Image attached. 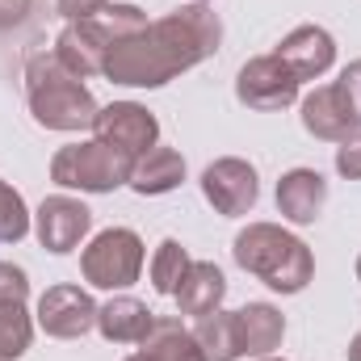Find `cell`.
<instances>
[{
	"instance_id": "8fae6325",
	"label": "cell",
	"mask_w": 361,
	"mask_h": 361,
	"mask_svg": "<svg viewBox=\"0 0 361 361\" xmlns=\"http://www.w3.org/2000/svg\"><path fill=\"white\" fill-rule=\"evenodd\" d=\"M34 231H38V244L55 257L80 248V240L92 231V210L80 197H68V193H55L38 206L34 214Z\"/></svg>"
},
{
	"instance_id": "5b68a950",
	"label": "cell",
	"mask_w": 361,
	"mask_h": 361,
	"mask_svg": "<svg viewBox=\"0 0 361 361\" xmlns=\"http://www.w3.org/2000/svg\"><path fill=\"white\" fill-rule=\"evenodd\" d=\"M135 160L122 156L118 147L89 139V143H68L55 152L51 160V180L63 189H80V193H114L130 180Z\"/></svg>"
},
{
	"instance_id": "4316f807",
	"label": "cell",
	"mask_w": 361,
	"mask_h": 361,
	"mask_svg": "<svg viewBox=\"0 0 361 361\" xmlns=\"http://www.w3.org/2000/svg\"><path fill=\"white\" fill-rule=\"evenodd\" d=\"M30 4L34 0H0V30H17L30 17Z\"/></svg>"
},
{
	"instance_id": "8992f818",
	"label": "cell",
	"mask_w": 361,
	"mask_h": 361,
	"mask_svg": "<svg viewBox=\"0 0 361 361\" xmlns=\"http://www.w3.org/2000/svg\"><path fill=\"white\" fill-rule=\"evenodd\" d=\"M80 273L97 290H126L143 273V240L130 227H109L92 235L80 252Z\"/></svg>"
},
{
	"instance_id": "603a6c76",
	"label": "cell",
	"mask_w": 361,
	"mask_h": 361,
	"mask_svg": "<svg viewBox=\"0 0 361 361\" xmlns=\"http://www.w3.org/2000/svg\"><path fill=\"white\" fill-rule=\"evenodd\" d=\"M25 235H30V210L21 193L8 180H0V244H17Z\"/></svg>"
},
{
	"instance_id": "9a60e30c",
	"label": "cell",
	"mask_w": 361,
	"mask_h": 361,
	"mask_svg": "<svg viewBox=\"0 0 361 361\" xmlns=\"http://www.w3.org/2000/svg\"><path fill=\"white\" fill-rule=\"evenodd\" d=\"M152 319H156V311H147V302H139L130 294H118L105 307H97V332L109 345H139L152 332Z\"/></svg>"
},
{
	"instance_id": "7402d4cb",
	"label": "cell",
	"mask_w": 361,
	"mask_h": 361,
	"mask_svg": "<svg viewBox=\"0 0 361 361\" xmlns=\"http://www.w3.org/2000/svg\"><path fill=\"white\" fill-rule=\"evenodd\" d=\"M189 252L180 248L177 240H164L160 248H156V257H152V286H156V294H169V298H177L180 281H185V273H189Z\"/></svg>"
},
{
	"instance_id": "83f0119b",
	"label": "cell",
	"mask_w": 361,
	"mask_h": 361,
	"mask_svg": "<svg viewBox=\"0 0 361 361\" xmlns=\"http://www.w3.org/2000/svg\"><path fill=\"white\" fill-rule=\"evenodd\" d=\"M336 85L349 92V101H353V109H357V118H361V59H353V63L341 72V80H336Z\"/></svg>"
},
{
	"instance_id": "2e32d148",
	"label": "cell",
	"mask_w": 361,
	"mask_h": 361,
	"mask_svg": "<svg viewBox=\"0 0 361 361\" xmlns=\"http://www.w3.org/2000/svg\"><path fill=\"white\" fill-rule=\"evenodd\" d=\"M180 180H185V156H180L177 147H160V143H156L147 156L135 160L126 185H130L139 197H160V193H173Z\"/></svg>"
},
{
	"instance_id": "d6986e66",
	"label": "cell",
	"mask_w": 361,
	"mask_h": 361,
	"mask_svg": "<svg viewBox=\"0 0 361 361\" xmlns=\"http://www.w3.org/2000/svg\"><path fill=\"white\" fill-rule=\"evenodd\" d=\"M139 349L152 361H206L202 345L193 341V332L180 319H173V315H156L152 332L139 341Z\"/></svg>"
},
{
	"instance_id": "f1b7e54d",
	"label": "cell",
	"mask_w": 361,
	"mask_h": 361,
	"mask_svg": "<svg viewBox=\"0 0 361 361\" xmlns=\"http://www.w3.org/2000/svg\"><path fill=\"white\" fill-rule=\"evenodd\" d=\"M349 361H361V332L353 336V345H349Z\"/></svg>"
},
{
	"instance_id": "277c9868",
	"label": "cell",
	"mask_w": 361,
	"mask_h": 361,
	"mask_svg": "<svg viewBox=\"0 0 361 361\" xmlns=\"http://www.w3.org/2000/svg\"><path fill=\"white\" fill-rule=\"evenodd\" d=\"M147 25V13L135 8V4H105L101 13L92 17H80V21H68L55 38V59L89 80V76H105V59L114 51V42H122L126 34L143 30Z\"/></svg>"
},
{
	"instance_id": "ac0fdd59",
	"label": "cell",
	"mask_w": 361,
	"mask_h": 361,
	"mask_svg": "<svg viewBox=\"0 0 361 361\" xmlns=\"http://www.w3.org/2000/svg\"><path fill=\"white\" fill-rule=\"evenodd\" d=\"M235 315H240L244 357H273V349H281L286 315H281L273 302H248V307H240Z\"/></svg>"
},
{
	"instance_id": "44dd1931",
	"label": "cell",
	"mask_w": 361,
	"mask_h": 361,
	"mask_svg": "<svg viewBox=\"0 0 361 361\" xmlns=\"http://www.w3.org/2000/svg\"><path fill=\"white\" fill-rule=\"evenodd\" d=\"M34 341V319L25 302H0V361H17Z\"/></svg>"
},
{
	"instance_id": "e0dca14e",
	"label": "cell",
	"mask_w": 361,
	"mask_h": 361,
	"mask_svg": "<svg viewBox=\"0 0 361 361\" xmlns=\"http://www.w3.org/2000/svg\"><path fill=\"white\" fill-rule=\"evenodd\" d=\"M223 298H227V277H223V269L214 261H193L189 273H185V281H180V290H177L180 315H197L202 319V315L219 311Z\"/></svg>"
},
{
	"instance_id": "6da1fadb",
	"label": "cell",
	"mask_w": 361,
	"mask_h": 361,
	"mask_svg": "<svg viewBox=\"0 0 361 361\" xmlns=\"http://www.w3.org/2000/svg\"><path fill=\"white\" fill-rule=\"evenodd\" d=\"M223 42V21L210 4H185L177 13L147 21L143 30L114 42L105 76L130 89H160L173 76L206 63Z\"/></svg>"
},
{
	"instance_id": "52a82bcc",
	"label": "cell",
	"mask_w": 361,
	"mask_h": 361,
	"mask_svg": "<svg viewBox=\"0 0 361 361\" xmlns=\"http://www.w3.org/2000/svg\"><path fill=\"white\" fill-rule=\"evenodd\" d=\"M298 89L302 80L277 59V55H257L240 68L235 76V97L240 105L248 109H261V114H277V109H290L298 101Z\"/></svg>"
},
{
	"instance_id": "ba28073f",
	"label": "cell",
	"mask_w": 361,
	"mask_h": 361,
	"mask_svg": "<svg viewBox=\"0 0 361 361\" xmlns=\"http://www.w3.org/2000/svg\"><path fill=\"white\" fill-rule=\"evenodd\" d=\"M92 135H97L101 143L118 147L122 156L139 160V156H147V152L160 143V122H156V114H152L147 105H139V101H114V105H105V109L97 114Z\"/></svg>"
},
{
	"instance_id": "3957f363",
	"label": "cell",
	"mask_w": 361,
	"mask_h": 361,
	"mask_svg": "<svg viewBox=\"0 0 361 361\" xmlns=\"http://www.w3.org/2000/svg\"><path fill=\"white\" fill-rule=\"evenodd\" d=\"M235 265L252 277H261L269 290L277 294H298L307 290V281L315 277V257L311 248L281 231L277 223H248L240 235H235Z\"/></svg>"
},
{
	"instance_id": "1f68e13d",
	"label": "cell",
	"mask_w": 361,
	"mask_h": 361,
	"mask_svg": "<svg viewBox=\"0 0 361 361\" xmlns=\"http://www.w3.org/2000/svg\"><path fill=\"white\" fill-rule=\"evenodd\" d=\"M261 361H281V357H261Z\"/></svg>"
},
{
	"instance_id": "ffe728a7",
	"label": "cell",
	"mask_w": 361,
	"mask_h": 361,
	"mask_svg": "<svg viewBox=\"0 0 361 361\" xmlns=\"http://www.w3.org/2000/svg\"><path fill=\"white\" fill-rule=\"evenodd\" d=\"M193 341L202 345L206 361H240L244 357V341H240V315L235 311H210L197 319Z\"/></svg>"
},
{
	"instance_id": "cb8c5ba5",
	"label": "cell",
	"mask_w": 361,
	"mask_h": 361,
	"mask_svg": "<svg viewBox=\"0 0 361 361\" xmlns=\"http://www.w3.org/2000/svg\"><path fill=\"white\" fill-rule=\"evenodd\" d=\"M30 298V277L21 265L0 261V302H25Z\"/></svg>"
},
{
	"instance_id": "4fadbf2b",
	"label": "cell",
	"mask_w": 361,
	"mask_h": 361,
	"mask_svg": "<svg viewBox=\"0 0 361 361\" xmlns=\"http://www.w3.org/2000/svg\"><path fill=\"white\" fill-rule=\"evenodd\" d=\"M298 80H319L332 63H336V38L324 25H298L281 38V47L273 51Z\"/></svg>"
},
{
	"instance_id": "f546056e",
	"label": "cell",
	"mask_w": 361,
	"mask_h": 361,
	"mask_svg": "<svg viewBox=\"0 0 361 361\" xmlns=\"http://www.w3.org/2000/svg\"><path fill=\"white\" fill-rule=\"evenodd\" d=\"M126 361H152V357H147V353L139 349V353H130V357H126Z\"/></svg>"
},
{
	"instance_id": "4dcf8cb0",
	"label": "cell",
	"mask_w": 361,
	"mask_h": 361,
	"mask_svg": "<svg viewBox=\"0 0 361 361\" xmlns=\"http://www.w3.org/2000/svg\"><path fill=\"white\" fill-rule=\"evenodd\" d=\"M357 281H361V257H357Z\"/></svg>"
},
{
	"instance_id": "d4e9b609",
	"label": "cell",
	"mask_w": 361,
	"mask_h": 361,
	"mask_svg": "<svg viewBox=\"0 0 361 361\" xmlns=\"http://www.w3.org/2000/svg\"><path fill=\"white\" fill-rule=\"evenodd\" d=\"M336 173L349 180H361V130L349 135L341 147H336Z\"/></svg>"
},
{
	"instance_id": "5bb4252c",
	"label": "cell",
	"mask_w": 361,
	"mask_h": 361,
	"mask_svg": "<svg viewBox=\"0 0 361 361\" xmlns=\"http://www.w3.org/2000/svg\"><path fill=\"white\" fill-rule=\"evenodd\" d=\"M324 202H328V180L315 169H290L277 180V214L298 227L315 223L324 214Z\"/></svg>"
},
{
	"instance_id": "d6a6232c",
	"label": "cell",
	"mask_w": 361,
	"mask_h": 361,
	"mask_svg": "<svg viewBox=\"0 0 361 361\" xmlns=\"http://www.w3.org/2000/svg\"><path fill=\"white\" fill-rule=\"evenodd\" d=\"M193 4H206V0H193Z\"/></svg>"
},
{
	"instance_id": "7c38bea8",
	"label": "cell",
	"mask_w": 361,
	"mask_h": 361,
	"mask_svg": "<svg viewBox=\"0 0 361 361\" xmlns=\"http://www.w3.org/2000/svg\"><path fill=\"white\" fill-rule=\"evenodd\" d=\"M302 126H307V135H315L324 143H345L349 135L361 130V118L341 85H319L315 92L302 97Z\"/></svg>"
},
{
	"instance_id": "7a4b0ae2",
	"label": "cell",
	"mask_w": 361,
	"mask_h": 361,
	"mask_svg": "<svg viewBox=\"0 0 361 361\" xmlns=\"http://www.w3.org/2000/svg\"><path fill=\"white\" fill-rule=\"evenodd\" d=\"M25 101L30 114L42 130H59V135H76V130H92L101 105L92 101V92L85 89L80 76H72L55 51L30 55L25 63Z\"/></svg>"
},
{
	"instance_id": "30bf717a",
	"label": "cell",
	"mask_w": 361,
	"mask_h": 361,
	"mask_svg": "<svg viewBox=\"0 0 361 361\" xmlns=\"http://www.w3.org/2000/svg\"><path fill=\"white\" fill-rule=\"evenodd\" d=\"M38 328L55 341H80L97 328V302L80 286H51L38 298Z\"/></svg>"
},
{
	"instance_id": "9c48e42d",
	"label": "cell",
	"mask_w": 361,
	"mask_h": 361,
	"mask_svg": "<svg viewBox=\"0 0 361 361\" xmlns=\"http://www.w3.org/2000/svg\"><path fill=\"white\" fill-rule=\"evenodd\" d=\"M202 193H206V202H210L219 214L240 219V214H248V210L257 206L261 180H257V169H252L248 160L223 156V160H214V164L202 173Z\"/></svg>"
},
{
	"instance_id": "484cf974",
	"label": "cell",
	"mask_w": 361,
	"mask_h": 361,
	"mask_svg": "<svg viewBox=\"0 0 361 361\" xmlns=\"http://www.w3.org/2000/svg\"><path fill=\"white\" fill-rule=\"evenodd\" d=\"M109 0H55V8H59V17L63 21H80V17H92V13H101Z\"/></svg>"
}]
</instances>
